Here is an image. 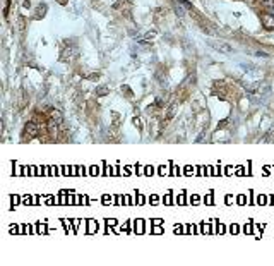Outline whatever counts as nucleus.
<instances>
[{"mask_svg": "<svg viewBox=\"0 0 274 266\" xmlns=\"http://www.w3.org/2000/svg\"><path fill=\"white\" fill-rule=\"evenodd\" d=\"M257 55H259V57H264V59H267V57H269L266 52H257Z\"/></svg>", "mask_w": 274, "mask_h": 266, "instance_id": "4", "label": "nucleus"}, {"mask_svg": "<svg viewBox=\"0 0 274 266\" xmlns=\"http://www.w3.org/2000/svg\"><path fill=\"white\" fill-rule=\"evenodd\" d=\"M261 21L264 24V28H267V29H272L274 28V16H271V14H262Z\"/></svg>", "mask_w": 274, "mask_h": 266, "instance_id": "1", "label": "nucleus"}, {"mask_svg": "<svg viewBox=\"0 0 274 266\" xmlns=\"http://www.w3.org/2000/svg\"><path fill=\"white\" fill-rule=\"evenodd\" d=\"M264 5L266 7H272L274 9V0H264Z\"/></svg>", "mask_w": 274, "mask_h": 266, "instance_id": "3", "label": "nucleus"}, {"mask_svg": "<svg viewBox=\"0 0 274 266\" xmlns=\"http://www.w3.org/2000/svg\"><path fill=\"white\" fill-rule=\"evenodd\" d=\"M106 91H108L106 88H101V89H98V93H100V94H105V93H106Z\"/></svg>", "mask_w": 274, "mask_h": 266, "instance_id": "5", "label": "nucleus"}, {"mask_svg": "<svg viewBox=\"0 0 274 266\" xmlns=\"http://www.w3.org/2000/svg\"><path fill=\"white\" fill-rule=\"evenodd\" d=\"M216 48L218 50H221V52H226V53H230V52H231V46H230V45H226V43H218V45H216Z\"/></svg>", "mask_w": 274, "mask_h": 266, "instance_id": "2", "label": "nucleus"}]
</instances>
